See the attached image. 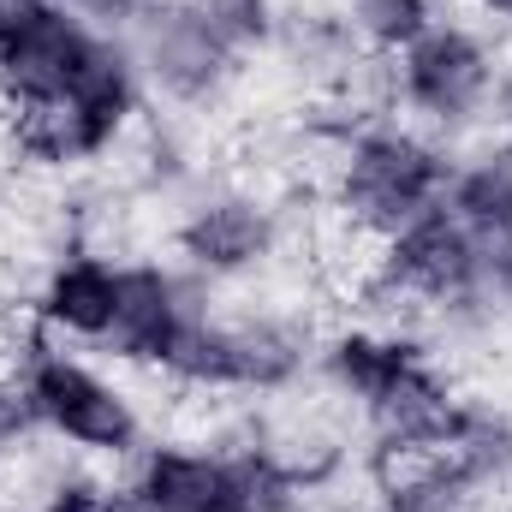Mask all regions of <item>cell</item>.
<instances>
[{
  "label": "cell",
  "instance_id": "6da1fadb",
  "mask_svg": "<svg viewBox=\"0 0 512 512\" xmlns=\"http://www.w3.org/2000/svg\"><path fill=\"white\" fill-rule=\"evenodd\" d=\"M316 370L340 399L358 405L382 459L453 447L465 405H471L453 393V382L435 370V358L411 334H393V328H346V334L322 340Z\"/></svg>",
  "mask_w": 512,
  "mask_h": 512
},
{
  "label": "cell",
  "instance_id": "7a4b0ae2",
  "mask_svg": "<svg viewBox=\"0 0 512 512\" xmlns=\"http://www.w3.org/2000/svg\"><path fill=\"white\" fill-rule=\"evenodd\" d=\"M304 471L274 447L155 441L126 477L131 512H304Z\"/></svg>",
  "mask_w": 512,
  "mask_h": 512
},
{
  "label": "cell",
  "instance_id": "3957f363",
  "mask_svg": "<svg viewBox=\"0 0 512 512\" xmlns=\"http://www.w3.org/2000/svg\"><path fill=\"white\" fill-rule=\"evenodd\" d=\"M453 155L423 126L405 120H358L334 149V209L352 233L387 239L417 215L441 209Z\"/></svg>",
  "mask_w": 512,
  "mask_h": 512
},
{
  "label": "cell",
  "instance_id": "277c9868",
  "mask_svg": "<svg viewBox=\"0 0 512 512\" xmlns=\"http://www.w3.org/2000/svg\"><path fill=\"white\" fill-rule=\"evenodd\" d=\"M310 364H316L310 322H298L286 310L227 316V310L203 304L161 376H173L179 387H197V393H286Z\"/></svg>",
  "mask_w": 512,
  "mask_h": 512
},
{
  "label": "cell",
  "instance_id": "5b68a950",
  "mask_svg": "<svg viewBox=\"0 0 512 512\" xmlns=\"http://www.w3.org/2000/svg\"><path fill=\"white\" fill-rule=\"evenodd\" d=\"M18 382L36 405L42 435L90 453V459H137L143 453V411L114 376L66 352V340H24L12 358Z\"/></svg>",
  "mask_w": 512,
  "mask_h": 512
},
{
  "label": "cell",
  "instance_id": "8992f818",
  "mask_svg": "<svg viewBox=\"0 0 512 512\" xmlns=\"http://www.w3.org/2000/svg\"><path fill=\"white\" fill-rule=\"evenodd\" d=\"M143 72H137V54H131L126 36H108L102 60L54 102L30 108V114H12V137H18V155L42 161V167H84V161H102L120 137L131 131L137 108H143Z\"/></svg>",
  "mask_w": 512,
  "mask_h": 512
},
{
  "label": "cell",
  "instance_id": "52a82bcc",
  "mask_svg": "<svg viewBox=\"0 0 512 512\" xmlns=\"http://www.w3.org/2000/svg\"><path fill=\"white\" fill-rule=\"evenodd\" d=\"M393 96L429 131H471L501 96V60L489 36L465 18H435L417 42L393 54Z\"/></svg>",
  "mask_w": 512,
  "mask_h": 512
},
{
  "label": "cell",
  "instance_id": "ba28073f",
  "mask_svg": "<svg viewBox=\"0 0 512 512\" xmlns=\"http://www.w3.org/2000/svg\"><path fill=\"white\" fill-rule=\"evenodd\" d=\"M364 292L382 310H411V316H423V310L429 316H483L477 245L447 209H429L411 227L376 239V256L364 268Z\"/></svg>",
  "mask_w": 512,
  "mask_h": 512
},
{
  "label": "cell",
  "instance_id": "9c48e42d",
  "mask_svg": "<svg viewBox=\"0 0 512 512\" xmlns=\"http://www.w3.org/2000/svg\"><path fill=\"white\" fill-rule=\"evenodd\" d=\"M96 18H84L66 0H12L0 24V102L6 114H30L54 96H66L108 48Z\"/></svg>",
  "mask_w": 512,
  "mask_h": 512
},
{
  "label": "cell",
  "instance_id": "30bf717a",
  "mask_svg": "<svg viewBox=\"0 0 512 512\" xmlns=\"http://www.w3.org/2000/svg\"><path fill=\"white\" fill-rule=\"evenodd\" d=\"M131 54L143 72V90L161 96L167 108H215L233 78H239V54L203 24V12L191 0H155L137 24H131Z\"/></svg>",
  "mask_w": 512,
  "mask_h": 512
},
{
  "label": "cell",
  "instance_id": "8fae6325",
  "mask_svg": "<svg viewBox=\"0 0 512 512\" xmlns=\"http://www.w3.org/2000/svg\"><path fill=\"white\" fill-rule=\"evenodd\" d=\"M286 245V215L251 185H215L185 203L173 251L197 280H251Z\"/></svg>",
  "mask_w": 512,
  "mask_h": 512
},
{
  "label": "cell",
  "instance_id": "7c38bea8",
  "mask_svg": "<svg viewBox=\"0 0 512 512\" xmlns=\"http://www.w3.org/2000/svg\"><path fill=\"white\" fill-rule=\"evenodd\" d=\"M197 310H203V298H197V286L179 268H167V262H126L120 268L114 328H108L102 352L126 358V364L167 370V358L179 352V340L197 322Z\"/></svg>",
  "mask_w": 512,
  "mask_h": 512
},
{
  "label": "cell",
  "instance_id": "4fadbf2b",
  "mask_svg": "<svg viewBox=\"0 0 512 512\" xmlns=\"http://www.w3.org/2000/svg\"><path fill=\"white\" fill-rule=\"evenodd\" d=\"M120 268H126V262H114V256H102V251H84V245L60 251L48 262L36 298H30L36 322H42L54 340L102 346L108 328H114V304H120Z\"/></svg>",
  "mask_w": 512,
  "mask_h": 512
},
{
  "label": "cell",
  "instance_id": "5bb4252c",
  "mask_svg": "<svg viewBox=\"0 0 512 512\" xmlns=\"http://www.w3.org/2000/svg\"><path fill=\"white\" fill-rule=\"evenodd\" d=\"M489 495L495 489L459 453H405V459H387L382 483H376V507L382 512H483Z\"/></svg>",
  "mask_w": 512,
  "mask_h": 512
},
{
  "label": "cell",
  "instance_id": "9a60e30c",
  "mask_svg": "<svg viewBox=\"0 0 512 512\" xmlns=\"http://www.w3.org/2000/svg\"><path fill=\"white\" fill-rule=\"evenodd\" d=\"M441 209H447L471 239L512 233V155L507 149H483V155H471V161H453Z\"/></svg>",
  "mask_w": 512,
  "mask_h": 512
},
{
  "label": "cell",
  "instance_id": "2e32d148",
  "mask_svg": "<svg viewBox=\"0 0 512 512\" xmlns=\"http://www.w3.org/2000/svg\"><path fill=\"white\" fill-rule=\"evenodd\" d=\"M435 18H441L435 0H352V6H346L352 42H364L370 54H387V60H393L405 42H417Z\"/></svg>",
  "mask_w": 512,
  "mask_h": 512
},
{
  "label": "cell",
  "instance_id": "e0dca14e",
  "mask_svg": "<svg viewBox=\"0 0 512 512\" xmlns=\"http://www.w3.org/2000/svg\"><path fill=\"white\" fill-rule=\"evenodd\" d=\"M191 6L239 60L274 48V36H280V0H191Z\"/></svg>",
  "mask_w": 512,
  "mask_h": 512
},
{
  "label": "cell",
  "instance_id": "ac0fdd59",
  "mask_svg": "<svg viewBox=\"0 0 512 512\" xmlns=\"http://www.w3.org/2000/svg\"><path fill=\"white\" fill-rule=\"evenodd\" d=\"M30 435H42L36 405L18 382V370H0V459H18L30 447Z\"/></svg>",
  "mask_w": 512,
  "mask_h": 512
},
{
  "label": "cell",
  "instance_id": "d6986e66",
  "mask_svg": "<svg viewBox=\"0 0 512 512\" xmlns=\"http://www.w3.org/2000/svg\"><path fill=\"white\" fill-rule=\"evenodd\" d=\"M36 512H131V501L126 483L114 489V483H96V477H60Z\"/></svg>",
  "mask_w": 512,
  "mask_h": 512
},
{
  "label": "cell",
  "instance_id": "ffe728a7",
  "mask_svg": "<svg viewBox=\"0 0 512 512\" xmlns=\"http://www.w3.org/2000/svg\"><path fill=\"white\" fill-rule=\"evenodd\" d=\"M471 6H477L489 24H507V30H512V0H471Z\"/></svg>",
  "mask_w": 512,
  "mask_h": 512
},
{
  "label": "cell",
  "instance_id": "44dd1931",
  "mask_svg": "<svg viewBox=\"0 0 512 512\" xmlns=\"http://www.w3.org/2000/svg\"><path fill=\"white\" fill-rule=\"evenodd\" d=\"M501 149L512 155V84H507V96H501Z\"/></svg>",
  "mask_w": 512,
  "mask_h": 512
}]
</instances>
